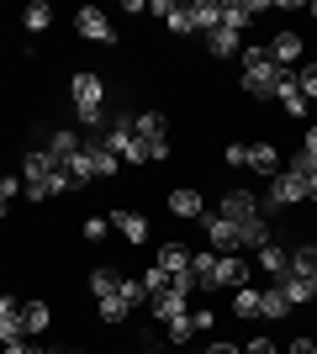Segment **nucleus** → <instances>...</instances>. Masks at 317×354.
<instances>
[{
	"label": "nucleus",
	"instance_id": "obj_1",
	"mask_svg": "<svg viewBox=\"0 0 317 354\" xmlns=\"http://www.w3.org/2000/svg\"><path fill=\"white\" fill-rule=\"evenodd\" d=\"M191 270H196V286L201 291H238V286H249V275H254V265L243 259V254H191Z\"/></svg>",
	"mask_w": 317,
	"mask_h": 354
},
{
	"label": "nucleus",
	"instance_id": "obj_2",
	"mask_svg": "<svg viewBox=\"0 0 317 354\" xmlns=\"http://www.w3.org/2000/svg\"><path fill=\"white\" fill-rule=\"evenodd\" d=\"M69 101H75V117L79 127H90V133H106L111 122H106V80L95 69H79L69 80Z\"/></svg>",
	"mask_w": 317,
	"mask_h": 354
},
{
	"label": "nucleus",
	"instance_id": "obj_3",
	"mask_svg": "<svg viewBox=\"0 0 317 354\" xmlns=\"http://www.w3.org/2000/svg\"><path fill=\"white\" fill-rule=\"evenodd\" d=\"M280 64L270 59V48H243V95H254V101H275V85H280Z\"/></svg>",
	"mask_w": 317,
	"mask_h": 354
},
{
	"label": "nucleus",
	"instance_id": "obj_4",
	"mask_svg": "<svg viewBox=\"0 0 317 354\" xmlns=\"http://www.w3.org/2000/svg\"><path fill=\"white\" fill-rule=\"evenodd\" d=\"M302 201H307V175H296V169L270 175V207H302Z\"/></svg>",
	"mask_w": 317,
	"mask_h": 354
},
{
	"label": "nucleus",
	"instance_id": "obj_5",
	"mask_svg": "<svg viewBox=\"0 0 317 354\" xmlns=\"http://www.w3.org/2000/svg\"><path fill=\"white\" fill-rule=\"evenodd\" d=\"M201 227H206L211 254H238V222H227L222 212H206V217H201Z\"/></svg>",
	"mask_w": 317,
	"mask_h": 354
},
{
	"label": "nucleus",
	"instance_id": "obj_6",
	"mask_svg": "<svg viewBox=\"0 0 317 354\" xmlns=\"http://www.w3.org/2000/svg\"><path fill=\"white\" fill-rule=\"evenodd\" d=\"M75 32L85 37V43H117V27H111V21H106V11H95V6H79Z\"/></svg>",
	"mask_w": 317,
	"mask_h": 354
},
{
	"label": "nucleus",
	"instance_id": "obj_7",
	"mask_svg": "<svg viewBox=\"0 0 317 354\" xmlns=\"http://www.w3.org/2000/svg\"><path fill=\"white\" fill-rule=\"evenodd\" d=\"M148 11L164 16V27L175 32V37H191V32H196V16H191V6H180V0H153Z\"/></svg>",
	"mask_w": 317,
	"mask_h": 354
},
{
	"label": "nucleus",
	"instance_id": "obj_8",
	"mask_svg": "<svg viewBox=\"0 0 317 354\" xmlns=\"http://www.w3.org/2000/svg\"><path fill=\"white\" fill-rule=\"evenodd\" d=\"M169 212H175V217H196L201 222L211 207H206V196H201L196 185H175V191H169Z\"/></svg>",
	"mask_w": 317,
	"mask_h": 354
},
{
	"label": "nucleus",
	"instance_id": "obj_9",
	"mask_svg": "<svg viewBox=\"0 0 317 354\" xmlns=\"http://www.w3.org/2000/svg\"><path fill=\"white\" fill-rule=\"evenodd\" d=\"M111 217V227H117L127 243H148V217L143 212H127V207H117V212H106Z\"/></svg>",
	"mask_w": 317,
	"mask_h": 354
},
{
	"label": "nucleus",
	"instance_id": "obj_10",
	"mask_svg": "<svg viewBox=\"0 0 317 354\" xmlns=\"http://www.w3.org/2000/svg\"><path fill=\"white\" fill-rule=\"evenodd\" d=\"M148 312H153V323H175V317H185L191 312V301H185L180 291H159V296H148Z\"/></svg>",
	"mask_w": 317,
	"mask_h": 354
},
{
	"label": "nucleus",
	"instance_id": "obj_11",
	"mask_svg": "<svg viewBox=\"0 0 317 354\" xmlns=\"http://www.w3.org/2000/svg\"><path fill=\"white\" fill-rule=\"evenodd\" d=\"M254 265L265 270L270 281H280V275H286V270H291V249H286V243H275V238H270L265 249H254Z\"/></svg>",
	"mask_w": 317,
	"mask_h": 354
},
{
	"label": "nucleus",
	"instance_id": "obj_12",
	"mask_svg": "<svg viewBox=\"0 0 317 354\" xmlns=\"http://www.w3.org/2000/svg\"><path fill=\"white\" fill-rule=\"evenodd\" d=\"M270 59L280 64V69H296V59H302V32H275L270 37Z\"/></svg>",
	"mask_w": 317,
	"mask_h": 354
},
{
	"label": "nucleus",
	"instance_id": "obj_13",
	"mask_svg": "<svg viewBox=\"0 0 317 354\" xmlns=\"http://www.w3.org/2000/svg\"><path fill=\"white\" fill-rule=\"evenodd\" d=\"M259 11H265V0H227V6H222V27L243 37V27H249Z\"/></svg>",
	"mask_w": 317,
	"mask_h": 354
},
{
	"label": "nucleus",
	"instance_id": "obj_14",
	"mask_svg": "<svg viewBox=\"0 0 317 354\" xmlns=\"http://www.w3.org/2000/svg\"><path fill=\"white\" fill-rule=\"evenodd\" d=\"M243 169H254V175H280V148L275 143H249Z\"/></svg>",
	"mask_w": 317,
	"mask_h": 354
},
{
	"label": "nucleus",
	"instance_id": "obj_15",
	"mask_svg": "<svg viewBox=\"0 0 317 354\" xmlns=\"http://www.w3.org/2000/svg\"><path fill=\"white\" fill-rule=\"evenodd\" d=\"M133 138H137V143H164V138H169L164 111H137V117H133Z\"/></svg>",
	"mask_w": 317,
	"mask_h": 354
},
{
	"label": "nucleus",
	"instance_id": "obj_16",
	"mask_svg": "<svg viewBox=\"0 0 317 354\" xmlns=\"http://www.w3.org/2000/svg\"><path fill=\"white\" fill-rule=\"evenodd\" d=\"M217 212H222L227 222H249V217H259V201H254L249 191H227V196H222V207H217Z\"/></svg>",
	"mask_w": 317,
	"mask_h": 354
},
{
	"label": "nucleus",
	"instance_id": "obj_17",
	"mask_svg": "<svg viewBox=\"0 0 317 354\" xmlns=\"http://www.w3.org/2000/svg\"><path fill=\"white\" fill-rule=\"evenodd\" d=\"M21 333L27 339H37V333H48V323H53V312H48V301H21Z\"/></svg>",
	"mask_w": 317,
	"mask_h": 354
},
{
	"label": "nucleus",
	"instance_id": "obj_18",
	"mask_svg": "<svg viewBox=\"0 0 317 354\" xmlns=\"http://www.w3.org/2000/svg\"><path fill=\"white\" fill-rule=\"evenodd\" d=\"M206 53H211V59H238L243 37H238V32H227V27H217V32H206Z\"/></svg>",
	"mask_w": 317,
	"mask_h": 354
},
{
	"label": "nucleus",
	"instance_id": "obj_19",
	"mask_svg": "<svg viewBox=\"0 0 317 354\" xmlns=\"http://www.w3.org/2000/svg\"><path fill=\"white\" fill-rule=\"evenodd\" d=\"M64 175L75 180V191H85V185H95V159H90V148L79 143V153L69 164H64Z\"/></svg>",
	"mask_w": 317,
	"mask_h": 354
},
{
	"label": "nucleus",
	"instance_id": "obj_20",
	"mask_svg": "<svg viewBox=\"0 0 317 354\" xmlns=\"http://www.w3.org/2000/svg\"><path fill=\"white\" fill-rule=\"evenodd\" d=\"M191 16H196V32H201V37L222 27V6H217V0H191Z\"/></svg>",
	"mask_w": 317,
	"mask_h": 354
},
{
	"label": "nucleus",
	"instance_id": "obj_21",
	"mask_svg": "<svg viewBox=\"0 0 317 354\" xmlns=\"http://www.w3.org/2000/svg\"><path fill=\"white\" fill-rule=\"evenodd\" d=\"M153 265L164 270V275H180V270H191V249H185V243H164Z\"/></svg>",
	"mask_w": 317,
	"mask_h": 354
},
{
	"label": "nucleus",
	"instance_id": "obj_22",
	"mask_svg": "<svg viewBox=\"0 0 317 354\" xmlns=\"http://www.w3.org/2000/svg\"><path fill=\"white\" fill-rule=\"evenodd\" d=\"M79 143H85V138H79V133H69V127H59V133L48 138V153H53V159H59V164H69V159H75V153H79Z\"/></svg>",
	"mask_w": 317,
	"mask_h": 354
},
{
	"label": "nucleus",
	"instance_id": "obj_23",
	"mask_svg": "<svg viewBox=\"0 0 317 354\" xmlns=\"http://www.w3.org/2000/svg\"><path fill=\"white\" fill-rule=\"evenodd\" d=\"M85 148H90V159H95V180H117V169H122L117 153H111L101 138H95V143H85Z\"/></svg>",
	"mask_w": 317,
	"mask_h": 354
},
{
	"label": "nucleus",
	"instance_id": "obj_24",
	"mask_svg": "<svg viewBox=\"0 0 317 354\" xmlns=\"http://www.w3.org/2000/svg\"><path fill=\"white\" fill-rule=\"evenodd\" d=\"M259 317H291V301H286L280 286H265V291H259Z\"/></svg>",
	"mask_w": 317,
	"mask_h": 354
},
{
	"label": "nucleus",
	"instance_id": "obj_25",
	"mask_svg": "<svg viewBox=\"0 0 317 354\" xmlns=\"http://www.w3.org/2000/svg\"><path fill=\"white\" fill-rule=\"evenodd\" d=\"M95 312H101V323L117 328V323H127V312H133V307L122 301V291H111V296H101V301H95Z\"/></svg>",
	"mask_w": 317,
	"mask_h": 354
},
{
	"label": "nucleus",
	"instance_id": "obj_26",
	"mask_svg": "<svg viewBox=\"0 0 317 354\" xmlns=\"http://www.w3.org/2000/svg\"><path fill=\"white\" fill-rule=\"evenodd\" d=\"M164 339L175 344V349H180V344H191V339H196V317L185 312V317H175V323H164Z\"/></svg>",
	"mask_w": 317,
	"mask_h": 354
},
{
	"label": "nucleus",
	"instance_id": "obj_27",
	"mask_svg": "<svg viewBox=\"0 0 317 354\" xmlns=\"http://www.w3.org/2000/svg\"><path fill=\"white\" fill-rule=\"evenodd\" d=\"M21 21H27V32H48V21H53V6H48V0H32L27 11H21Z\"/></svg>",
	"mask_w": 317,
	"mask_h": 354
},
{
	"label": "nucleus",
	"instance_id": "obj_28",
	"mask_svg": "<svg viewBox=\"0 0 317 354\" xmlns=\"http://www.w3.org/2000/svg\"><path fill=\"white\" fill-rule=\"evenodd\" d=\"M233 317H259V291L254 286H238V291H233Z\"/></svg>",
	"mask_w": 317,
	"mask_h": 354
},
{
	"label": "nucleus",
	"instance_id": "obj_29",
	"mask_svg": "<svg viewBox=\"0 0 317 354\" xmlns=\"http://www.w3.org/2000/svg\"><path fill=\"white\" fill-rule=\"evenodd\" d=\"M117 286H122V270H90V291H95V301H101V296H111V291H117Z\"/></svg>",
	"mask_w": 317,
	"mask_h": 354
},
{
	"label": "nucleus",
	"instance_id": "obj_30",
	"mask_svg": "<svg viewBox=\"0 0 317 354\" xmlns=\"http://www.w3.org/2000/svg\"><path fill=\"white\" fill-rule=\"evenodd\" d=\"M117 291H122V301H127V307H148V286H143V281H133V275H122V286H117Z\"/></svg>",
	"mask_w": 317,
	"mask_h": 354
},
{
	"label": "nucleus",
	"instance_id": "obj_31",
	"mask_svg": "<svg viewBox=\"0 0 317 354\" xmlns=\"http://www.w3.org/2000/svg\"><path fill=\"white\" fill-rule=\"evenodd\" d=\"M291 270H296V275H307V281L317 286V249H291Z\"/></svg>",
	"mask_w": 317,
	"mask_h": 354
},
{
	"label": "nucleus",
	"instance_id": "obj_32",
	"mask_svg": "<svg viewBox=\"0 0 317 354\" xmlns=\"http://www.w3.org/2000/svg\"><path fill=\"white\" fill-rule=\"evenodd\" d=\"M296 90H302V101H307V106L317 101V64H307V69H296Z\"/></svg>",
	"mask_w": 317,
	"mask_h": 354
},
{
	"label": "nucleus",
	"instance_id": "obj_33",
	"mask_svg": "<svg viewBox=\"0 0 317 354\" xmlns=\"http://www.w3.org/2000/svg\"><path fill=\"white\" fill-rule=\"evenodd\" d=\"M16 196H21V180H16V175H6V169H0V217L11 212V201H16Z\"/></svg>",
	"mask_w": 317,
	"mask_h": 354
},
{
	"label": "nucleus",
	"instance_id": "obj_34",
	"mask_svg": "<svg viewBox=\"0 0 317 354\" xmlns=\"http://www.w3.org/2000/svg\"><path fill=\"white\" fill-rule=\"evenodd\" d=\"M79 233H85V243H101V238L111 233V217H85V222H79Z\"/></svg>",
	"mask_w": 317,
	"mask_h": 354
},
{
	"label": "nucleus",
	"instance_id": "obj_35",
	"mask_svg": "<svg viewBox=\"0 0 317 354\" xmlns=\"http://www.w3.org/2000/svg\"><path fill=\"white\" fill-rule=\"evenodd\" d=\"M143 286H148V296H159V291L169 286V275H164L159 265H148V270H143Z\"/></svg>",
	"mask_w": 317,
	"mask_h": 354
},
{
	"label": "nucleus",
	"instance_id": "obj_36",
	"mask_svg": "<svg viewBox=\"0 0 317 354\" xmlns=\"http://www.w3.org/2000/svg\"><path fill=\"white\" fill-rule=\"evenodd\" d=\"M286 169H296V175H312V169H317V159H312V153H307V148H296Z\"/></svg>",
	"mask_w": 317,
	"mask_h": 354
},
{
	"label": "nucleus",
	"instance_id": "obj_37",
	"mask_svg": "<svg viewBox=\"0 0 317 354\" xmlns=\"http://www.w3.org/2000/svg\"><path fill=\"white\" fill-rule=\"evenodd\" d=\"M243 354H280V344L259 333V339H249V344H243Z\"/></svg>",
	"mask_w": 317,
	"mask_h": 354
},
{
	"label": "nucleus",
	"instance_id": "obj_38",
	"mask_svg": "<svg viewBox=\"0 0 317 354\" xmlns=\"http://www.w3.org/2000/svg\"><path fill=\"white\" fill-rule=\"evenodd\" d=\"M243 153H249V143H227V148H222V159L233 164V169H243Z\"/></svg>",
	"mask_w": 317,
	"mask_h": 354
},
{
	"label": "nucleus",
	"instance_id": "obj_39",
	"mask_svg": "<svg viewBox=\"0 0 317 354\" xmlns=\"http://www.w3.org/2000/svg\"><path fill=\"white\" fill-rule=\"evenodd\" d=\"M191 317H196V333H206V328L217 323V312H206V307H191Z\"/></svg>",
	"mask_w": 317,
	"mask_h": 354
},
{
	"label": "nucleus",
	"instance_id": "obj_40",
	"mask_svg": "<svg viewBox=\"0 0 317 354\" xmlns=\"http://www.w3.org/2000/svg\"><path fill=\"white\" fill-rule=\"evenodd\" d=\"M280 354H317V344H312V339H291Z\"/></svg>",
	"mask_w": 317,
	"mask_h": 354
},
{
	"label": "nucleus",
	"instance_id": "obj_41",
	"mask_svg": "<svg viewBox=\"0 0 317 354\" xmlns=\"http://www.w3.org/2000/svg\"><path fill=\"white\" fill-rule=\"evenodd\" d=\"M201 354H243V349H238V344H227V339H217V344H206Z\"/></svg>",
	"mask_w": 317,
	"mask_h": 354
},
{
	"label": "nucleus",
	"instance_id": "obj_42",
	"mask_svg": "<svg viewBox=\"0 0 317 354\" xmlns=\"http://www.w3.org/2000/svg\"><path fill=\"white\" fill-rule=\"evenodd\" d=\"M16 312H21V301H16V296H6V291H0V317H16Z\"/></svg>",
	"mask_w": 317,
	"mask_h": 354
},
{
	"label": "nucleus",
	"instance_id": "obj_43",
	"mask_svg": "<svg viewBox=\"0 0 317 354\" xmlns=\"http://www.w3.org/2000/svg\"><path fill=\"white\" fill-rule=\"evenodd\" d=\"M302 148H307V153H312V159H317V127H307V138H302Z\"/></svg>",
	"mask_w": 317,
	"mask_h": 354
},
{
	"label": "nucleus",
	"instance_id": "obj_44",
	"mask_svg": "<svg viewBox=\"0 0 317 354\" xmlns=\"http://www.w3.org/2000/svg\"><path fill=\"white\" fill-rule=\"evenodd\" d=\"M307 201H317V169L307 175Z\"/></svg>",
	"mask_w": 317,
	"mask_h": 354
},
{
	"label": "nucleus",
	"instance_id": "obj_45",
	"mask_svg": "<svg viewBox=\"0 0 317 354\" xmlns=\"http://www.w3.org/2000/svg\"><path fill=\"white\" fill-rule=\"evenodd\" d=\"M32 354H53V349H37V344H32Z\"/></svg>",
	"mask_w": 317,
	"mask_h": 354
},
{
	"label": "nucleus",
	"instance_id": "obj_46",
	"mask_svg": "<svg viewBox=\"0 0 317 354\" xmlns=\"http://www.w3.org/2000/svg\"><path fill=\"white\" fill-rule=\"evenodd\" d=\"M133 354H153V349H133Z\"/></svg>",
	"mask_w": 317,
	"mask_h": 354
},
{
	"label": "nucleus",
	"instance_id": "obj_47",
	"mask_svg": "<svg viewBox=\"0 0 317 354\" xmlns=\"http://www.w3.org/2000/svg\"><path fill=\"white\" fill-rule=\"evenodd\" d=\"M312 16H317V6H312Z\"/></svg>",
	"mask_w": 317,
	"mask_h": 354
},
{
	"label": "nucleus",
	"instance_id": "obj_48",
	"mask_svg": "<svg viewBox=\"0 0 317 354\" xmlns=\"http://www.w3.org/2000/svg\"><path fill=\"white\" fill-rule=\"evenodd\" d=\"M312 227H317V217H312Z\"/></svg>",
	"mask_w": 317,
	"mask_h": 354
}]
</instances>
